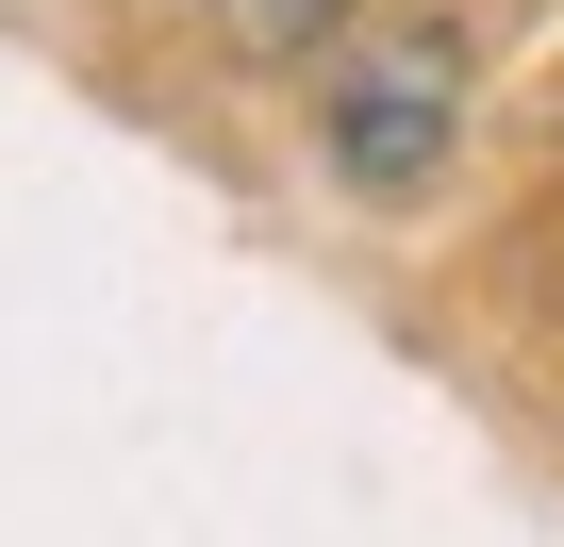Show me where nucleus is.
Masks as SVG:
<instances>
[{
	"label": "nucleus",
	"mask_w": 564,
	"mask_h": 547,
	"mask_svg": "<svg viewBox=\"0 0 564 547\" xmlns=\"http://www.w3.org/2000/svg\"><path fill=\"white\" fill-rule=\"evenodd\" d=\"M199 18H216L249 67H300V51H333V34L366 18V0H199Z\"/></svg>",
	"instance_id": "f03ea898"
},
{
	"label": "nucleus",
	"mask_w": 564,
	"mask_h": 547,
	"mask_svg": "<svg viewBox=\"0 0 564 547\" xmlns=\"http://www.w3.org/2000/svg\"><path fill=\"white\" fill-rule=\"evenodd\" d=\"M465 100H481V67H465V34L448 18H382V34H349L333 51V84H316V150H333V183L349 199H432L448 183V150H465Z\"/></svg>",
	"instance_id": "f257e3e1"
}]
</instances>
